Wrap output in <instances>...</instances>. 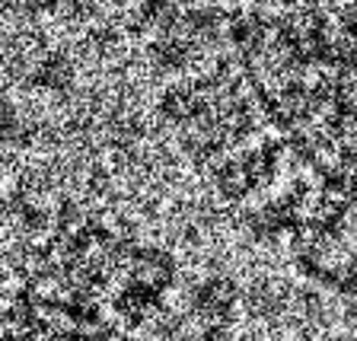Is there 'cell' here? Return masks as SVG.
I'll list each match as a JSON object with an SVG mask.
<instances>
[{
    "label": "cell",
    "instance_id": "4",
    "mask_svg": "<svg viewBox=\"0 0 357 341\" xmlns=\"http://www.w3.org/2000/svg\"><path fill=\"white\" fill-rule=\"evenodd\" d=\"M16 7L29 20H48V16H58L67 7V0H16Z\"/></svg>",
    "mask_w": 357,
    "mask_h": 341
},
{
    "label": "cell",
    "instance_id": "5",
    "mask_svg": "<svg viewBox=\"0 0 357 341\" xmlns=\"http://www.w3.org/2000/svg\"><path fill=\"white\" fill-rule=\"evenodd\" d=\"M322 341H357V335H351V332H332V335H326Z\"/></svg>",
    "mask_w": 357,
    "mask_h": 341
},
{
    "label": "cell",
    "instance_id": "2",
    "mask_svg": "<svg viewBox=\"0 0 357 341\" xmlns=\"http://www.w3.org/2000/svg\"><path fill=\"white\" fill-rule=\"evenodd\" d=\"M32 131H36V125H32L13 103L0 99V144H7V147H26V144L32 141Z\"/></svg>",
    "mask_w": 357,
    "mask_h": 341
},
{
    "label": "cell",
    "instance_id": "1",
    "mask_svg": "<svg viewBox=\"0 0 357 341\" xmlns=\"http://www.w3.org/2000/svg\"><path fill=\"white\" fill-rule=\"evenodd\" d=\"M77 80H80L77 61L64 48H42L22 70V86L38 96H64L77 86Z\"/></svg>",
    "mask_w": 357,
    "mask_h": 341
},
{
    "label": "cell",
    "instance_id": "3",
    "mask_svg": "<svg viewBox=\"0 0 357 341\" xmlns=\"http://www.w3.org/2000/svg\"><path fill=\"white\" fill-rule=\"evenodd\" d=\"M83 42H86L96 54H112L121 45V36L112 29V26H93V29L86 32V38H83Z\"/></svg>",
    "mask_w": 357,
    "mask_h": 341
}]
</instances>
